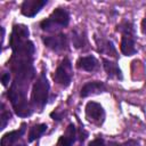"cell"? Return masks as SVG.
Returning <instances> with one entry per match:
<instances>
[{"label":"cell","mask_w":146,"mask_h":146,"mask_svg":"<svg viewBox=\"0 0 146 146\" xmlns=\"http://www.w3.org/2000/svg\"><path fill=\"white\" fill-rule=\"evenodd\" d=\"M56 97V94L50 92V83L47 78V68L43 66L32 86L30 97V104L32 106V110L34 112L42 113L46 106L49 103H52Z\"/></svg>","instance_id":"obj_1"},{"label":"cell","mask_w":146,"mask_h":146,"mask_svg":"<svg viewBox=\"0 0 146 146\" xmlns=\"http://www.w3.org/2000/svg\"><path fill=\"white\" fill-rule=\"evenodd\" d=\"M114 32L121 35L120 39V52L124 57H132L138 52L137 49V29L133 21L129 18H122L114 26Z\"/></svg>","instance_id":"obj_2"},{"label":"cell","mask_w":146,"mask_h":146,"mask_svg":"<svg viewBox=\"0 0 146 146\" xmlns=\"http://www.w3.org/2000/svg\"><path fill=\"white\" fill-rule=\"evenodd\" d=\"M71 23V11L65 6H57L52 11L44 18H42L38 26L39 29L47 34H55L63 32L68 27Z\"/></svg>","instance_id":"obj_3"},{"label":"cell","mask_w":146,"mask_h":146,"mask_svg":"<svg viewBox=\"0 0 146 146\" xmlns=\"http://www.w3.org/2000/svg\"><path fill=\"white\" fill-rule=\"evenodd\" d=\"M73 65L68 56H64L57 64L55 71L51 73V79L55 84L62 89H67L73 80Z\"/></svg>","instance_id":"obj_4"},{"label":"cell","mask_w":146,"mask_h":146,"mask_svg":"<svg viewBox=\"0 0 146 146\" xmlns=\"http://www.w3.org/2000/svg\"><path fill=\"white\" fill-rule=\"evenodd\" d=\"M42 44L50 51L62 55L70 52L71 50V39L65 32H59L55 34H43L41 35Z\"/></svg>","instance_id":"obj_5"},{"label":"cell","mask_w":146,"mask_h":146,"mask_svg":"<svg viewBox=\"0 0 146 146\" xmlns=\"http://www.w3.org/2000/svg\"><path fill=\"white\" fill-rule=\"evenodd\" d=\"M84 117L92 125L100 128L106 121V111L100 103L88 100L84 105Z\"/></svg>","instance_id":"obj_6"},{"label":"cell","mask_w":146,"mask_h":146,"mask_svg":"<svg viewBox=\"0 0 146 146\" xmlns=\"http://www.w3.org/2000/svg\"><path fill=\"white\" fill-rule=\"evenodd\" d=\"M92 39L95 41L96 51L99 55H103V57H106V58H111V59L113 58L114 60L119 59L120 55L113 40L104 36L103 34H98L97 32L92 34Z\"/></svg>","instance_id":"obj_7"},{"label":"cell","mask_w":146,"mask_h":146,"mask_svg":"<svg viewBox=\"0 0 146 146\" xmlns=\"http://www.w3.org/2000/svg\"><path fill=\"white\" fill-rule=\"evenodd\" d=\"M70 39H71V44L76 50L87 52L91 49L89 36H88V31L84 25H76L72 27Z\"/></svg>","instance_id":"obj_8"},{"label":"cell","mask_w":146,"mask_h":146,"mask_svg":"<svg viewBox=\"0 0 146 146\" xmlns=\"http://www.w3.org/2000/svg\"><path fill=\"white\" fill-rule=\"evenodd\" d=\"M105 92H108V86L106 82L102 80H89L81 86L79 96L80 98H88L92 96H99Z\"/></svg>","instance_id":"obj_9"},{"label":"cell","mask_w":146,"mask_h":146,"mask_svg":"<svg viewBox=\"0 0 146 146\" xmlns=\"http://www.w3.org/2000/svg\"><path fill=\"white\" fill-rule=\"evenodd\" d=\"M49 0H23L19 5V13L27 18H34L47 5Z\"/></svg>","instance_id":"obj_10"},{"label":"cell","mask_w":146,"mask_h":146,"mask_svg":"<svg viewBox=\"0 0 146 146\" xmlns=\"http://www.w3.org/2000/svg\"><path fill=\"white\" fill-rule=\"evenodd\" d=\"M100 66L102 64L99 59L92 54H88L83 56L81 55L75 60V68L87 73H97L100 70Z\"/></svg>","instance_id":"obj_11"},{"label":"cell","mask_w":146,"mask_h":146,"mask_svg":"<svg viewBox=\"0 0 146 146\" xmlns=\"http://www.w3.org/2000/svg\"><path fill=\"white\" fill-rule=\"evenodd\" d=\"M102 68L104 70L108 80H115V81H123L124 80L122 68L120 67L117 60L102 57Z\"/></svg>","instance_id":"obj_12"},{"label":"cell","mask_w":146,"mask_h":146,"mask_svg":"<svg viewBox=\"0 0 146 146\" xmlns=\"http://www.w3.org/2000/svg\"><path fill=\"white\" fill-rule=\"evenodd\" d=\"M27 131V123L26 122H22L18 129H14L10 131H7L2 135L1 140H0V146H13L16 143L21 141L24 136L26 135Z\"/></svg>","instance_id":"obj_13"},{"label":"cell","mask_w":146,"mask_h":146,"mask_svg":"<svg viewBox=\"0 0 146 146\" xmlns=\"http://www.w3.org/2000/svg\"><path fill=\"white\" fill-rule=\"evenodd\" d=\"M78 141V127L75 123L70 122L63 135H60L56 141V146H74Z\"/></svg>","instance_id":"obj_14"},{"label":"cell","mask_w":146,"mask_h":146,"mask_svg":"<svg viewBox=\"0 0 146 146\" xmlns=\"http://www.w3.org/2000/svg\"><path fill=\"white\" fill-rule=\"evenodd\" d=\"M48 131V124L44 122H40V123H34L32 125H30L29 130H27V137H26V141L29 144H32L36 140H39L42 136H44Z\"/></svg>","instance_id":"obj_15"},{"label":"cell","mask_w":146,"mask_h":146,"mask_svg":"<svg viewBox=\"0 0 146 146\" xmlns=\"http://www.w3.org/2000/svg\"><path fill=\"white\" fill-rule=\"evenodd\" d=\"M11 119H13V112L6 107L5 102H1V113H0L1 127H0V130H5Z\"/></svg>","instance_id":"obj_16"},{"label":"cell","mask_w":146,"mask_h":146,"mask_svg":"<svg viewBox=\"0 0 146 146\" xmlns=\"http://www.w3.org/2000/svg\"><path fill=\"white\" fill-rule=\"evenodd\" d=\"M66 116H67V110L64 108V107H62L60 105L57 106L55 110H52V111L49 113V117H50L54 122H56V123L62 122Z\"/></svg>","instance_id":"obj_17"},{"label":"cell","mask_w":146,"mask_h":146,"mask_svg":"<svg viewBox=\"0 0 146 146\" xmlns=\"http://www.w3.org/2000/svg\"><path fill=\"white\" fill-rule=\"evenodd\" d=\"M76 119H78V123H79V125H76L78 127V141H79L80 146H83L86 140L89 137V131L84 128V125L81 123V121H80V119L78 116H76Z\"/></svg>","instance_id":"obj_18"},{"label":"cell","mask_w":146,"mask_h":146,"mask_svg":"<svg viewBox=\"0 0 146 146\" xmlns=\"http://www.w3.org/2000/svg\"><path fill=\"white\" fill-rule=\"evenodd\" d=\"M87 146H106L105 137L102 133H98V135H96V137L94 139L88 141Z\"/></svg>","instance_id":"obj_19"},{"label":"cell","mask_w":146,"mask_h":146,"mask_svg":"<svg viewBox=\"0 0 146 146\" xmlns=\"http://www.w3.org/2000/svg\"><path fill=\"white\" fill-rule=\"evenodd\" d=\"M0 80H1L2 87L3 88H7L9 86V83L11 82V73H10V71H2Z\"/></svg>","instance_id":"obj_20"},{"label":"cell","mask_w":146,"mask_h":146,"mask_svg":"<svg viewBox=\"0 0 146 146\" xmlns=\"http://www.w3.org/2000/svg\"><path fill=\"white\" fill-rule=\"evenodd\" d=\"M122 146H140V141L136 138H129L122 141Z\"/></svg>","instance_id":"obj_21"},{"label":"cell","mask_w":146,"mask_h":146,"mask_svg":"<svg viewBox=\"0 0 146 146\" xmlns=\"http://www.w3.org/2000/svg\"><path fill=\"white\" fill-rule=\"evenodd\" d=\"M140 32L146 36V15L140 21Z\"/></svg>","instance_id":"obj_22"},{"label":"cell","mask_w":146,"mask_h":146,"mask_svg":"<svg viewBox=\"0 0 146 146\" xmlns=\"http://www.w3.org/2000/svg\"><path fill=\"white\" fill-rule=\"evenodd\" d=\"M106 146H122V143H119L116 140H107Z\"/></svg>","instance_id":"obj_23"},{"label":"cell","mask_w":146,"mask_h":146,"mask_svg":"<svg viewBox=\"0 0 146 146\" xmlns=\"http://www.w3.org/2000/svg\"><path fill=\"white\" fill-rule=\"evenodd\" d=\"M0 29H1V46H3V41H5V36H6V29L3 25H1Z\"/></svg>","instance_id":"obj_24"},{"label":"cell","mask_w":146,"mask_h":146,"mask_svg":"<svg viewBox=\"0 0 146 146\" xmlns=\"http://www.w3.org/2000/svg\"><path fill=\"white\" fill-rule=\"evenodd\" d=\"M13 146H29V143L26 141V140H24V139H22L21 141H18V143H16L15 145H13Z\"/></svg>","instance_id":"obj_25"}]
</instances>
